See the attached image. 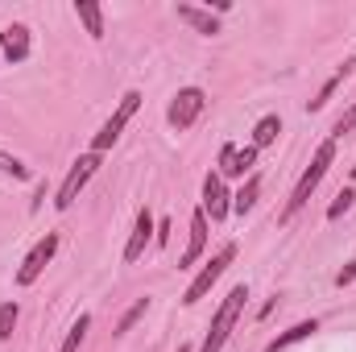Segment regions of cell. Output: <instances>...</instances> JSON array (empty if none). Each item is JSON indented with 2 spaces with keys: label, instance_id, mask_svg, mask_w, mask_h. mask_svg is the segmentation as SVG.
Instances as JSON below:
<instances>
[{
  "label": "cell",
  "instance_id": "6da1fadb",
  "mask_svg": "<svg viewBox=\"0 0 356 352\" xmlns=\"http://www.w3.org/2000/svg\"><path fill=\"white\" fill-rule=\"evenodd\" d=\"M245 298H249V290L236 286V290L220 303V311H216V319H211V328H207V340H203L199 352H220L224 349V340L232 336V328H236V319H241V311H245Z\"/></svg>",
  "mask_w": 356,
  "mask_h": 352
},
{
  "label": "cell",
  "instance_id": "7a4b0ae2",
  "mask_svg": "<svg viewBox=\"0 0 356 352\" xmlns=\"http://www.w3.org/2000/svg\"><path fill=\"white\" fill-rule=\"evenodd\" d=\"M332 158H336V145H332V141H323V145L315 150V158H311V166H307V170H302V178H298V186H294V195H290V203H286V220H290V216H294V211H298V207H302L307 199H311V191L319 186V178L327 175V166H332Z\"/></svg>",
  "mask_w": 356,
  "mask_h": 352
},
{
  "label": "cell",
  "instance_id": "3957f363",
  "mask_svg": "<svg viewBox=\"0 0 356 352\" xmlns=\"http://www.w3.org/2000/svg\"><path fill=\"white\" fill-rule=\"evenodd\" d=\"M232 257H236V245H224V249H220V253H216L211 262H207L203 269H199V278H195V282H191V286L182 290V303L191 307V303H199V298H207V290H211V286L220 282V273H224V269L232 265Z\"/></svg>",
  "mask_w": 356,
  "mask_h": 352
},
{
  "label": "cell",
  "instance_id": "277c9868",
  "mask_svg": "<svg viewBox=\"0 0 356 352\" xmlns=\"http://www.w3.org/2000/svg\"><path fill=\"white\" fill-rule=\"evenodd\" d=\"M137 108H141V95H137V91H124V95H120V108L112 112V120H108V125H104V129L91 137V154H104L108 145H116L120 129L133 120V112H137Z\"/></svg>",
  "mask_w": 356,
  "mask_h": 352
},
{
  "label": "cell",
  "instance_id": "5b68a950",
  "mask_svg": "<svg viewBox=\"0 0 356 352\" xmlns=\"http://www.w3.org/2000/svg\"><path fill=\"white\" fill-rule=\"evenodd\" d=\"M95 166H99V154H83V158L71 166V175L63 178V186H58V199H54V207H58V211H67V207L79 199V191L88 186V178L95 175Z\"/></svg>",
  "mask_w": 356,
  "mask_h": 352
},
{
  "label": "cell",
  "instance_id": "8992f818",
  "mask_svg": "<svg viewBox=\"0 0 356 352\" xmlns=\"http://www.w3.org/2000/svg\"><path fill=\"white\" fill-rule=\"evenodd\" d=\"M54 253H58V237H54V232H46V237H42V241L25 253V262H21V269H17V282H21V286L38 282V278H42V269L50 265V257H54Z\"/></svg>",
  "mask_w": 356,
  "mask_h": 352
},
{
  "label": "cell",
  "instance_id": "52a82bcc",
  "mask_svg": "<svg viewBox=\"0 0 356 352\" xmlns=\"http://www.w3.org/2000/svg\"><path fill=\"white\" fill-rule=\"evenodd\" d=\"M203 104H207V95L199 88H182L175 95V104H170V125H175V129H191V125L199 120Z\"/></svg>",
  "mask_w": 356,
  "mask_h": 352
},
{
  "label": "cell",
  "instance_id": "ba28073f",
  "mask_svg": "<svg viewBox=\"0 0 356 352\" xmlns=\"http://www.w3.org/2000/svg\"><path fill=\"white\" fill-rule=\"evenodd\" d=\"M253 162H257V150H253V145H245V150H241V145H232V141H228V145L220 150V178H224V175H228V178H245L249 170H253Z\"/></svg>",
  "mask_w": 356,
  "mask_h": 352
},
{
  "label": "cell",
  "instance_id": "9c48e42d",
  "mask_svg": "<svg viewBox=\"0 0 356 352\" xmlns=\"http://www.w3.org/2000/svg\"><path fill=\"white\" fill-rule=\"evenodd\" d=\"M203 216H211V220L228 216V191H224V178L220 175L203 178Z\"/></svg>",
  "mask_w": 356,
  "mask_h": 352
},
{
  "label": "cell",
  "instance_id": "30bf717a",
  "mask_svg": "<svg viewBox=\"0 0 356 352\" xmlns=\"http://www.w3.org/2000/svg\"><path fill=\"white\" fill-rule=\"evenodd\" d=\"M0 54L13 58V63H25V58H29V29H25V25L0 29Z\"/></svg>",
  "mask_w": 356,
  "mask_h": 352
},
{
  "label": "cell",
  "instance_id": "8fae6325",
  "mask_svg": "<svg viewBox=\"0 0 356 352\" xmlns=\"http://www.w3.org/2000/svg\"><path fill=\"white\" fill-rule=\"evenodd\" d=\"M149 237H154V216L141 207V211H137V224H133V237H129V245H124V262H137V257L145 253Z\"/></svg>",
  "mask_w": 356,
  "mask_h": 352
},
{
  "label": "cell",
  "instance_id": "7c38bea8",
  "mask_svg": "<svg viewBox=\"0 0 356 352\" xmlns=\"http://www.w3.org/2000/svg\"><path fill=\"white\" fill-rule=\"evenodd\" d=\"M203 245H207V216H203V207L191 216V241H186V253H182V265L178 269H186V265H195L203 257Z\"/></svg>",
  "mask_w": 356,
  "mask_h": 352
},
{
  "label": "cell",
  "instance_id": "4fadbf2b",
  "mask_svg": "<svg viewBox=\"0 0 356 352\" xmlns=\"http://www.w3.org/2000/svg\"><path fill=\"white\" fill-rule=\"evenodd\" d=\"M178 21H186L195 33H220V21H216V13H207V8H195V4H178Z\"/></svg>",
  "mask_w": 356,
  "mask_h": 352
},
{
  "label": "cell",
  "instance_id": "5bb4252c",
  "mask_svg": "<svg viewBox=\"0 0 356 352\" xmlns=\"http://www.w3.org/2000/svg\"><path fill=\"white\" fill-rule=\"evenodd\" d=\"M75 17L88 25V33L95 38V42L104 38V8H99V4H91V0H79V4H75Z\"/></svg>",
  "mask_w": 356,
  "mask_h": 352
},
{
  "label": "cell",
  "instance_id": "9a60e30c",
  "mask_svg": "<svg viewBox=\"0 0 356 352\" xmlns=\"http://www.w3.org/2000/svg\"><path fill=\"white\" fill-rule=\"evenodd\" d=\"M311 332H319V328H315V319H311V323H294V328H290V332H282V336H277V340H273V344H269L266 352H282V349H290V344L307 340Z\"/></svg>",
  "mask_w": 356,
  "mask_h": 352
},
{
  "label": "cell",
  "instance_id": "2e32d148",
  "mask_svg": "<svg viewBox=\"0 0 356 352\" xmlns=\"http://www.w3.org/2000/svg\"><path fill=\"white\" fill-rule=\"evenodd\" d=\"M353 67H356V58H348V63H340V67H336V75H332V79L323 83V91H319V99H311V108H323V104L332 99V91H336L340 83H344V79H348V75H353Z\"/></svg>",
  "mask_w": 356,
  "mask_h": 352
},
{
  "label": "cell",
  "instance_id": "e0dca14e",
  "mask_svg": "<svg viewBox=\"0 0 356 352\" xmlns=\"http://www.w3.org/2000/svg\"><path fill=\"white\" fill-rule=\"evenodd\" d=\"M277 133H282V120H277V116H261V120H257V129H253V150L269 145Z\"/></svg>",
  "mask_w": 356,
  "mask_h": 352
},
{
  "label": "cell",
  "instance_id": "ac0fdd59",
  "mask_svg": "<svg viewBox=\"0 0 356 352\" xmlns=\"http://www.w3.org/2000/svg\"><path fill=\"white\" fill-rule=\"evenodd\" d=\"M257 195H261V175H249V182H245V186H241V195H236V211H241V216H245V211H253Z\"/></svg>",
  "mask_w": 356,
  "mask_h": 352
},
{
  "label": "cell",
  "instance_id": "d6986e66",
  "mask_svg": "<svg viewBox=\"0 0 356 352\" xmlns=\"http://www.w3.org/2000/svg\"><path fill=\"white\" fill-rule=\"evenodd\" d=\"M88 328H91V315H79V319H75V328L67 332V340H63V349H58V352H79L83 336H88Z\"/></svg>",
  "mask_w": 356,
  "mask_h": 352
},
{
  "label": "cell",
  "instance_id": "ffe728a7",
  "mask_svg": "<svg viewBox=\"0 0 356 352\" xmlns=\"http://www.w3.org/2000/svg\"><path fill=\"white\" fill-rule=\"evenodd\" d=\"M13 328H17V303H4L0 307V340H8Z\"/></svg>",
  "mask_w": 356,
  "mask_h": 352
},
{
  "label": "cell",
  "instance_id": "44dd1931",
  "mask_svg": "<svg viewBox=\"0 0 356 352\" xmlns=\"http://www.w3.org/2000/svg\"><path fill=\"white\" fill-rule=\"evenodd\" d=\"M145 311H149V298H137V303H133V307L124 311V319H120V332H129V328H133V323H137V319H141Z\"/></svg>",
  "mask_w": 356,
  "mask_h": 352
},
{
  "label": "cell",
  "instance_id": "7402d4cb",
  "mask_svg": "<svg viewBox=\"0 0 356 352\" xmlns=\"http://www.w3.org/2000/svg\"><path fill=\"white\" fill-rule=\"evenodd\" d=\"M353 191H348V186H344V191H340V195H336V203H332V207H327V220H340V216H344V211H348V207H353Z\"/></svg>",
  "mask_w": 356,
  "mask_h": 352
},
{
  "label": "cell",
  "instance_id": "603a6c76",
  "mask_svg": "<svg viewBox=\"0 0 356 352\" xmlns=\"http://www.w3.org/2000/svg\"><path fill=\"white\" fill-rule=\"evenodd\" d=\"M0 170L13 175V178H29V166H21V162H17L13 154H4V150H0Z\"/></svg>",
  "mask_w": 356,
  "mask_h": 352
},
{
  "label": "cell",
  "instance_id": "cb8c5ba5",
  "mask_svg": "<svg viewBox=\"0 0 356 352\" xmlns=\"http://www.w3.org/2000/svg\"><path fill=\"white\" fill-rule=\"evenodd\" d=\"M353 129H356V104L340 116V120H336V129H332V133H336V137H344V133H353Z\"/></svg>",
  "mask_w": 356,
  "mask_h": 352
},
{
  "label": "cell",
  "instance_id": "d4e9b609",
  "mask_svg": "<svg viewBox=\"0 0 356 352\" xmlns=\"http://www.w3.org/2000/svg\"><path fill=\"white\" fill-rule=\"evenodd\" d=\"M348 282H356V265H348V269L336 273V286H348Z\"/></svg>",
  "mask_w": 356,
  "mask_h": 352
},
{
  "label": "cell",
  "instance_id": "484cf974",
  "mask_svg": "<svg viewBox=\"0 0 356 352\" xmlns=\"http://www.w3.org/2000/svg\"><path fill=\"white\" fill-rule=\"evenodd\" d=\"M178 352H186V349H178Z\"/></svg>",
  "mask_w": 356,
  "mask_h": 352
}]
</instances>
